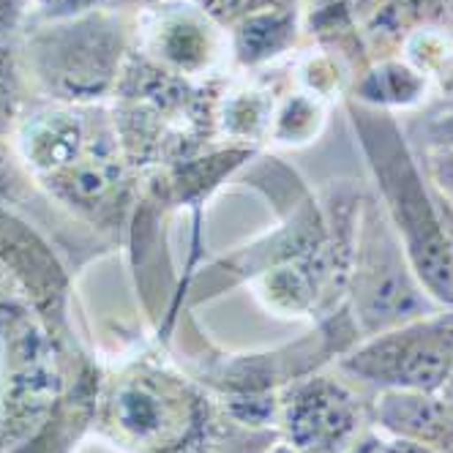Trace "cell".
<instances>
[{"instance_id": "24", "label": "cell", "mask_w": 453, "mask_h": 453, "mask_svg": "<svg viewBox=\"0 0 453 453\" xmlns=\"http://www.w3.org/2000/svg\"><path fill=\"white\" fill-rule=\"evenodd\" d=\"M440 396L448 402V404H453V369H450V374H448V380H445V385L440 388Z\"/></svg>"}, {"instance_id": "15", "label": "cell", "mask_w": 453, "mask_h": 453, "mask_svg": "<svg viewBox=\"0 0 453 453\" xmlns=\"http://www.w3.org/2000/svg\"><path fill=\"white\" fill-rule=\"evenodd\" d=\"M197 6L221 25H238L241 19L271 12V9H293L296 0H197Z\"/></svg>"}, {"instance_id": "5", "label": "cell", "mask_w": 453, "mask_h": 453, "mask_svg": "<svg viewBox=\"0 0 453 453\" xmlns=\"http://www.w3.org/2000/svg\"><path fill=\"white\" fill-rule=\"evenodd\" d=\"M369 424L372 404L334 374L298 377L281 402L284 437L298 453H347Z\"/></svg>"}, {"instance_id": "14", "label": "cell", "mask_w": 453, "mask_h": 453, "mask_svg": "<svg viewBox=\"0 0 453 453\" xmlns=\"http://www.w3.org/2000/svg\"><path fill=\"white\" fill-rule=\"evenodd\" d=\"M22 74L19 58L14 50L0 39V137L9 134L19 120V102H22Z\"/></svg>"}, {"instance_id": "8", "label": "cell", "mask_w": 453, "mask_h": 453, "mask_svg": "<svg viewBox=\"0 0 453 453\" xmlns=\"http://www.w3.org/2000/svg\"><path fill=\"white\" fill-rule=\"evenodd\" d=\"M372 424L412 437L434 453H453V404L440 394H377Z\"/></svg>"}, {"instance_id": "10", "label": "cell", "mask_w": 453, "mask_h": 453, "mask_svg": "<svg viewBox=\"0 0 453 453\" xmlns=\"http://www.w3.org/2000/svg\"><path fill=\"white\" fill-rule=\"evenodd\" d=\"M426 77L415 72L407 60H382L358 82V104L374 110L412 107L424 99Z\"/></svg>"}, {"instance_id": "19", "label": "cell", "mask_w": 453, "mask_h": 453, "mask_svg": "<svg viewBox=\"0 0 453 453\" xmlns=\"http://www.w3.org/2000/svg\"><path fill=\"white\" fill-rule=\"evenodd\" d=\"M426 173L442 200L453 205V150H432L426 156Z\"/></svg>"}, {"instance_id": "2", "label": "cell", "mask_w": 453, "mask_h": 453, "mask_svg": "<svg viewBox=\"0 0 453 453\" xmlns=\"http://www.w3.org/2000/svg\"><path fill=\"white\" fill-rule=\"evenodd\" d=\"M132 39L126 12L110 6L58 17L25 34L22 66L50 102L96 107L115 93Z\"/></svg>"}, {"instance_id": "16", "label": "cell", "mask_w": 453, "mask_h": 453, "mask_svg": "<svg viewBox=\"0 0 453 453\" xmlns=\"http://www.w3.org/2000/svg\"><path fill=\"white\" fill-rule=\"evenodd\" d=\"M347 453H434V450H429L426 445H420L412 437L385 432L380 426H374V429L369 426L358 440H355V445Z\"/></svg>"}, {"instance_id": "23", "label": "cell", "mask_w": 453, "mask_h": 453, "mask_svg": "<svg viewBox=\"0 0 453 453\" xmlns=\"http://www.w3.org/2000/svg\"><path fill=\"white\" fill-rule=\"evenodd\" d=\"M161 4H170V0H107L110 9H118V12H148L153 6H161Z\"/></svg>"}, {"instance_id": "12", "label": "cell", "mask_w": 453, "mask_h": 453, "mask_svg": "<svg viewBox=\"0 0 453 453\" xmlns=\"http://www.w3.org/2000/svg\"><path fill=\"white\" fill-rule=\"evenodd\" d=\"M322 128V107L319 99L309 93H296L279 107L271 120V134L279 145L298 148L311 142Z\"/></svg>"}, {"instance_id": "20", "label": "cell", "mask_w": 453, "mask_h": 453, "mask_svg": "<svg viewBox=\"0 0 453 453\" xmlns=\"http://www.w3.org/2000/svg\"><path fill=\"white\" fill-rule=\"evenodd\" d=\"M19 186V167H17V158L12 156V150H6V145L0 142V194H12Z\"/></svg>"}, {"instance_id": "21", "label": "cell", "mask_w": 453, "mask_h": 453, "mask_svg": "<svg viewBox=\"0 0 453 453\" xmlns=\"http://www.w3.org/2000/svg\"><path fill=\"white\" fill-rule=\"evenodd\" d=\"M102 0H55L50 4V12H47V19H58V17H74V14H85V12H93L99 9ZM107 4V0H104Z\"/></svg>"}, {"instance_id": "9", "label": "cell", "mask_w": 453, "mask_h": 453, "mask_svg": "<svg viewBox=\"0 0 453 453\" xmlns=\"http://www.w3.org/2000/svg\"><path fill=\"white\" fill-rule=\"evenodd\" d=\"M296 30V9H271L251 14L233 25V55L241 66H260V63H268L293 47Z\"/></svg>"}, {"instance_id": "7", "label": "cell", "mask_w": 453, "mask_h": 453, "mask_svg": "<svg viewBox=\"0 0 453 453\" xmlns=\"http://www.w3.org/2000/svg\"><path fill=\"white\" fill-rule=\"evenodd\" d=\"M134 36L140 55L175 77H200L211 72L224 50L213 19L197 4L180 0L142 12Z\"/></svg>"}, {"instance_id": "26", "label": "cell", "mask_w": 453, "mask_h": 453, "mask_svg": "<svg viewBox=\"0 0 453 453\" xmlns=\"http://www.w3.org/2000/svg\"><path fill=\"white\" fill-rule=\"evenodd\" d=\"M50 4H55V0H50Z\"/></svg>"}, {"instance_id": "11", "label": "cell", "mask_w": 453, "mask_h": 453, "mask_svg": "<svg viewBox=\"0 0 453 453\" xmlns=\"http://www.w3.org/2000/svg\"><path fill=\"white\" fill-rule=\"evenodd\" d=\"M273 118V99L257 88H241L224 96L221 104V128L224 134L235 140H254L271 128Z\"/></svg>"}, {"instance_id": "3", "label": "cell", "mask_w": 453, "mask_h": 453, "mask_svg": "<svg viewBox=\"0 0 453 453\" xmlns=\"http://www.w3.org/2000/svg\"><path fill=\"white\" fill-rule=\"evenodd\" d=\"M437 309L442 306H437L420 287L396 230L380 208V200L361 197L347 284V311L361 339Z\"/></svg>"}, {"instance_id": "18", "label": "cell", "mask_w": 453, "mask_h": 453, "mask_svg": "<svg viewBox=\"0 0 453 453\" xmlns=\"http://www.w3.org/2000/svg\"><path fill=\"white\" fill-rule=\"evenodd\" d=\"M420 123H424L429 153L432 150H453V99L429 110V115Z\"/></svg>"}, {"instance_id": "6", "label": "cell", "mask_w": 453, "mask_h": 453, "mask_svg": "<svg viewBox=\"0 0 453 453\" xmlns=\"http://www.w3.org/2000/svg\"><path fill=\"white\" fill-rule=\"evenodd\" d=\"M110 123L112 118L96 107L50 102L19 115L14 126L17 161L42 183L44 178L72 167Z\"/></svg>"}, {"instance_id": "25", "label": "cell", "mask_w": 453, "mask_h": 453, "mask_svg": "<svg viewBox=\"0 0 453 453\" xmlns=\"http://www.w3.org/2000/svg\"><path fill=\"white\" fill-rule=\"evenodd\" d=\"M273 453H298L296 448H289V445H281V448H276Z\"/></svg>"}, {"instance_id": "17", "label": "cell", "mask_w": 453, "mask_h": 453, "mask_svg": "<svg viewBox=\"0 0 453 453\" xmlns=\"http://www.w3.org/2000/svg\"><path fill=\"white\" fill-rule=\"evenodd\" d=\"M301 80L306 82L309 88V96H314V99H322V96H328L331 90L339 88V66H336V60L334 58H326V55H319V58H309L303 63V69H301Z\"/></svg>"}, {"instance_id": "1", "label": "cell", "mask_w": 453, "mask_h": 453, "mask_svg": "<svg viewBox=\"0 0 453 453\" xmlns=\"http://www.w3.org/2000/svg\"><path fill=\"white\" fill-rule=\"evenodd\" d=\"M349 115L380 191V208L396 230L420 287L437 306L453 309V235L402 128L385 110L366 104H352Z\"/></svg>"}, {"instance_id": "22", "label": "cell", "mask_w": 453, "mask_h": 453, "mask_svg": "<svg viewBox=\"0 0 453 453\" xmlns=\"http://www.w3.org/2000/svg\"><path fill=\"white\" fill-rule=\"evenodd\" d=\"M22 0H0V39L12 36L22 22Z\"/></svg>"}, {"instance_id": "4", "label": "cell", "mask_w": 453, "mask_h": 453, "mask_svg": "<svg viewBox=\"0 0 453 453\" xmlns=\"http://www.w3.org/2000/svg\"><path fill=\"white\" fill-rule=\"evenodd\" d=\"M453 369V309L366 336L339 358V372L374 394H440Z\"/></svg>"}, {"instance_id": "13", "label": "cell", "mask_w": 453, "mask_h": 453, "mask_svg": "<svg viewBox=\"0 0 453 453\" xmlns=\"http://www.w3.org/2000/svg\"><path fill=\"white\" fill-rule=\"evenodd\" d=\"M377 0H311L309 27L319 36L349 34L358 19L374 14Z\"/></svg>"}]
</instances>
